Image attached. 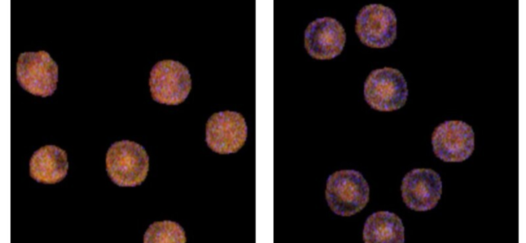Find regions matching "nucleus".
<instances>
[{
	"label": "nucleus",
	"mask_w": 526,
	"mask_h": 243,
	"mask_svg": "<svg viewBox=\"0 0 526 243\" xmlns=\"http://www.w3.org/2000/svg\"><path fill=\"white\" fill-rule=\"evenodd\" d=\"M369 195L368 183L357 171H337L327 179L326 199L336 215L351 216L359 212L368 203Z\"/></svg>",
	"instance_id": "f257e3e1"
},
{
	"label": "nucleus",
	"mask_w": 526,
	"mask_h": 243,
	"mask_svg": "<svg viewBox=\"0 0 526 243\" xmlns=\"http://www.w3.org/2000/svg\"><path fill=\"white\" fill-rule=\"evenodd\" d=\"M403 202L409 209L426 211L434 208L442 194L439 175L429 169H415L404 177L401 186Z\"/></svg>",
	"instance_id": "1a4fd4ad"
},
{
	"label": "nucleus",
	"mask_w": 526,
	"mask_h": 243,
	"mask_svg": "<svg viewBox=\"0 0 526 243\" xmlns=\"http://www.w3.org/2000/svg\"><path fill=\"white\" fill-rule=\"evenodd\" d=\"M149 85L154 100L161 104L176 105L187 97L192 80L188 69L182 63L163 60L153 67Z\"/></svg>",
	"instance_id": "20e7f679"
},
{
	"label": "nucleus",
	"mask_w": 526,
	"mask_h": 243,
	"mask_svg": "<svg viewBox=\"0 0 526 243\" xmlns=\"http://www.w3.org/2000/svg\"><path fill=\"white\" fill-rule=\"evenodd\" d=\"M185 232L179 223L170 221H156L144 235V243H185Z\"/></svg>",
	"instance_id": "ddd939ff"
},
{
	"label": "nucleus",
	"mask_w": 526,
	"mask_h": 243,
	"mask_svg": "<svg viewBox=\"0 0 526 243\" xmlns=\"http://www.w3.org/2000/svg\"><path fill=\"white\" fill-rule=\"evenodd\" d=\"M363 239L365 243H403L404 228L402 220L393 213H374L365 223Z\"/></svg>",
	"instance_id": "f8f14e48"
},
{
	"label": "nucleus",
	"mask_w": 526,
	"mask_h": 243,
	"mask_svg": "<svg viewBox=\"0 0 526 243\" xmlns=\"http://www.w3.org/2000/svg\"><path fill=\"white\" fill-rule=\"evenodd\" d=\"M364 96L367 103L375 110H396L406 102L407 83L397 69L387 67L377 69L370 72L364 83Z\"/></svg>",
	"instance_id": "7ed1b4c3"
},
{
	"label": "nucleus",
	"mask_w": 526,
	"mask_h": 243,
	"mask_svg": "<svg viewBox=\"0 0 526 243\" xmlns=\"http://www.w3.org/2000/svg\"><path fill=\"white\" fill-rule=\"evenodd\" d=\"M68 164L66 152L55 145H46L35 151L29 162L30 176L36 181L54 184L66 176Z\"/></svg>",
	"instance_id": "9b49d317"
},
{
	"label": "nucleus",
	"mask_w": 526,
	"mask_h": 243,
	"mask_svg": "<svg viewBox=\"0 0 526 243\" xmlns=\"http://www.w3.org/2000/svg\"><path fill=\"white\" fill-rule=\"evenodd\" d=\"M346 42L342 25L330 17L311 22L304 33V46L308 53L317 60H330L339 55Z\"/></svg>",
	"instance_id": "9d476101"
},
{
	"label": "nucleus",
	"mask_w": 526,
	"mask_h": 243,
	"mask_svg": "<svg viewBox=\"0 0 526 243\" xmlns=\"http://www.w3.org/2000/svg\"><path fill=\"white\" fill-rule=\"evenodd\" d=\"M355 29L365 45L385 48L391 45L396 38L397 18L391 8L382 4H370L359 11Z\"/></svg>",
	"instance_id": "423d86ee"
},
{
	"label": "nucleus",
	"mask_w": 526,
	"mask_h": 243,
	"mask_svg": "<svg viewBox=\"0 0 526 243\" xmlns=\"http://www.w3.org/2000/svg\"><path fill=\"white\" fill-rule=\"evenodd\" d=\"M435 155L445 162L467 159L474 149V133L471 126L459 120L445 121L435 128L431 137Z\"/></svg>",
	"instance_id": "6e6552de"
},
{
	"label": "nucleus",
	"mask_w": 526,
	"mask_h": 243,
	"mask_svg": "<svg viewBox=\"0 0 526 243\" xmlns=\"http://www.w3.org/2000/svg\"><path fill=\"white\" fill-rule=\"evenodd\" d=\"M247 137L245 119L236 111L214 113L206 122L205 141L215 153L229 154L237 152L244 145Z\"/></svg>",
	"instance_id": "0eeeda50"
},
{
	"label": "nucleus",
	"mask_w": 526,
	"mask_h": 243,
	"mask_svg": "<svg viewBox=\"0 0 526 243\" xmlns=\"http://www.w3.org/2000/svg\"><path fill=\"white\" fill-rule=\"evenodd\" d=\"M149 168V158L144 148L129 140L113 143L106 157L108 175L120 186H136L145 179Z\"/></svg>",
	"instance_id": "f03ea898"
},
{
	"label": "nucleus",
	"mask_w": 526,
	"mask_h": 243,
	"mask_svg": "<svg viewBox=\"0 0 526 243\" xmlns=\"http://www.w3.org/2000/svg\"><path fill=\"white\" fill-rule=\"evenodd\" d=\"M58 66L44 51L21 53L16 64V79L20 86L35 96L46 97L57 88Z\"/></svg>",
	"instance_id": "39448f33"
}]
</instances>
